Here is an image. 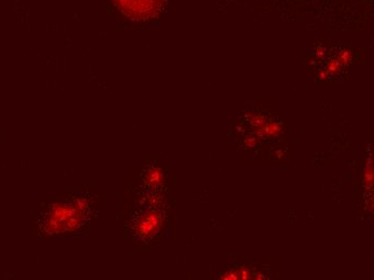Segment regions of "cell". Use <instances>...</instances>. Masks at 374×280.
<instances>
[{"mask_svg":"<svg viewBox=\"0 0 374 280\" xmlns=\"http://www.w3.org/2000/svg\"><path fill=\"white\" fill-rule=\"evenodd\" d=\"M163 216L158 211H147L143 213L137 223L138 234L144 237H151L161 228Z\"/></svg>","mask_w":374,"mask_h":280,"instance_id":"obj_1","label":"cell"}]
</instances>
